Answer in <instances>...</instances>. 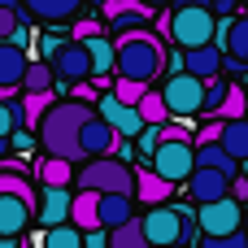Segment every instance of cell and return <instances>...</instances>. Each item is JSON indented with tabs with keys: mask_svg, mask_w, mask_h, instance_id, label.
Wrapping results in <instances>:
<instances>
[{
	"mask_svg": "<svg viewBox=\"0 0 248 248\" xmlns=\"http://www.w3.org/2000/svg\"><path fill=\"white\" fill-rule=\"evenodd\" d=\"M87 113H92V105H83V100H52V105L44 109V118L35 122L39 148H44L48 157H61V161L83 157V153H78V126L87 122Z\"/></svg>",
	"mask_w": 248,
	"mask_h": 248,
	"instance_id": "obj_1",
	"label": "cell"
},
{
	"mask_svg": "<svg viewBox=\"0 0 248 248\" xmlns=\"http://www.w3.org/2000/svg\"><path fill=\"white\" fill-rule=\"evenodd\" d=\"M161 65H166V48H161V39L153 35V31H126V35H118L113 39V70H118V78H131V83H153L157 74H161Z\"/></svg>",
	"mask_w": 248,
	"mask_h": 248,
	"instance_id": "obj_2",
	"label": "cell"
},
{
	"mask_svg": "<svg viewBox=\"0 0 248 248\" xmlns=\"http://www.w3.org/2000/svg\"><path fill=\"white\" fill-rule=\"evenodd\" d=\"M166 31H170V39L187 52V48H201V44H214V31H218V17H214V9L209 4H201V0H183L170 17H166Z\"/></svg>",
	"mask_w": 248,
	"mask_h": 248,
	"instance_id": "obj_3",
	"label": "cell"
},
{
	"mask_svg": "<svg viewBox=\"0 0 248 248\" xmlns=\"http://www.w3.org/2000/svg\"><path fill=\"white\" fill-rule=\"evenodd\" d=\"M78 192H100V196H131V166L118 157H96L78 170Z\"/></svg>",
	"mask_w": 248,
	"mask_h": 248,
	"instance_id": "obj_4",
	"label": "cell"
},
{
	"mask_svg": "<svg viewBox=\"0 0 248 248\" xmlns=\"http://www.w3.org/2000/svg\"><path fill=\"white\" fill-rule=\"evenodd\" d=\"M148 170H153L157 179H166L170 187L187 183V174L196 170V161H192V140H161V144L153 148V157H148Z\"/></svg>",
	"mask_w": 248,
	"mask_h": 248,
	"instance_id": "obj_5",
	"label": "cell"
},
{
	"mask_svg": "<svg viewBox=\"0 0 248 248\" xmlns=\"http://www.w3.org/2000/svg\"><path fill=\"white\" fill-rule=\"evenodd\" d=\"M201 92H205V78H192V74L174 70L157 96H161L170 118H192V113H201Z\"/></svg>",
	"mask_w": 248,
	"mask_h": 248,
	"instance_id": "obj_6",
	"label": "cell"
},
{
	"mask_svg": "<svg viewBox=\"0 0 248 248\" xmlns=\"http://www.w3.org/2000/svg\"><path fill=\"white\" fill-rule=\"evenodd\" d=\"M48 70H52V78H61V83H87V78H92L87 48H83L78 39H61V44L52 48V61H48Z\"/></svg>",
	"mask_w": 248,
	"mask_h": 248,
	"instance_id": "obj_7",
	"label": "cell"
},
{
	"mask_svg": "<svg viewBox=\"0 0 248 248\" xmlns=\"http://www.w3.org/2000/svg\"><path fill=\"white\" fill-rule=\"evenodd\" d=\"M140 231H144L148 248H170V244L183 240V218H179V209H170V205H153V209L144 214Z\"/></svg>",
	"mask_w": 248,
	"mask_h": 248,
	"instance_id": "obj_8",
	"label": "cell"
},
{
	"mask_svg": "<svg viewBox=\"0 0 248 248\" xmlns=\"http://www.w3.org/2000/svg\"><path fill=\"white\" fill-rule=\"evenodd\" d=\"M196 222H201L205 235H235L240 231V201L222 196V201L196 205Z\"/></svg>",
	"mask_w": 248,
	"mask_h": 248,
	"instance_id": "obj_9",
	"label": "cell"
},
{
	"mask_svg": "<svg viewBox=\"0 0 248 248\" xmlns=\"http://www.w3.org/2000/svg\"><path fill=\"white\" fill-rule=\"evenodd\" d=\"M96 118H100L118 140H135V135H140V126H144V122H140V113H135L131 105H118L113 96H100V100H96Z\"/></svg>",
	"mask_w": 248,
	"mask_h": 248,
	"instance_id": "obj_10",
	"label": "cell"
},
{
	"mask_svg": "<svg viewBox=\"0 0 248 248\" xmlns=\"http://www.w3.org/2000/svg\"><path fill=\"white\" fill-rule=\"evenodd\" d=\"M113 148H118V135H113V131L96 118V109H92L87 122L78 126V153H83V157H109Z\"/></svg>",
	"mask_w": 248,
	"mask_h": 248,
	"instance_id": "obj_11",
	"label": "cell"
},
{
	"mask_svg": "<svg viewBox=\"0 0 248 248\" xmlns=\"http://www.w3.org/2000/svg\"><path fill=\"white\" fill-rule=\"evenodd\" d=\"M214 44H222V48H227V52H222L227 61L248 65V17H227V22H218Z\"/></svg>",
	"mask_w": 248,
	"mask_h": 248,
	"instance_id": "obj_12",
	"label": "cell"
},
{
	"mask_svg": "<svg viewBox=\"0 0 248 248\" xmlns=\"http://www.w3.org/2000/svg\"><path fill=\"white\" fill-rule=\"evenodd\" d=\"M222 65H227V57L218 44H201V48L183 52V74H192V78H218Z\"/></svg>",
	"mask_w": 248,
	"mask_h": 248,
	"instance_id": "obj_13",
	"label": "cell"
},
{
	"mask_svg": "<svg viewBox=\"0 0 248 248\" xmlns=\"http://www.w3.org/2000/svg\"><path fill=\"white\" fill-rule=\"evenodd\" d=\"M227 183H231L227 174L196 166V170L187 174V196H192L196 205H209V201H222V196H227Z\"/></svg>",
	"mask_w": 248,
	"mask_h": 248,
	"instance_id": "obj_14",
	"label": "cell"
},
{
	"mask_svg": "<svg viewBox=\"0 0 248 248\" xmlns=\"http://www.w3.org/2000/svg\"><path fill=\"white\" fill-rule=\"evenodd\" d=\"M22 9H26L35 22H44V26H61V22L78 17L83 0H22Z\"/></svg>",
	"mask_w": 248,
	"mask_h": 248,
	"instance_id": "obj_15",
	"label": "cell"
},
{
	"mask_svg": "<svg viewBox=\"0 0 248 248\" xmlns=\"http://www.w3.org/2000/svg\"><path fill=\"white\" fill-rule=\"evenodd\" d=\"M131 214H135L131 196H96V227L100 231H113V227L131 222Z\"/></svg>",
	"mask_w": 248,
	"mask_h": 248,
	"instance_id": "obj_16",
	"label": "cell"
},
{
	"mask_svg": "<svg viewBox=\"0 0 248 248\" xmlns=\"http://www.w3.org/2000/svg\"><path fill=\"white\" fill-rule=\"evenodd\" d=\"M31 214H35V205H26L22 196H0V235L17 240L31 227Z\"/></svg>",
	"mask_w": 248,
	"mask_h": 248,
	"instance_id": "obj_17",
	"label": "cell"
},
{
	"mask_svg": "<svg viewBox=\"0 0 248 248\" xmlns=\"http://www.w3.org/2000/svg\"><path fill=\"white\" fill-rule=\"evenodd\" d=\"M131 192H135L140 201H148V205H166L174 187H170L166 179H157L153 170H131Z\"/></svg>",
	"mask_w": 248,
	"mask_h": 248,
	"instance_id": "obj_18",
	"label": "cell"
},
{
	"mask_svg": "<svg viewBox=\"0 0 248 248\" xmlns=\"http://www.w3.org/2000/svg\"><path fill=\"white\" fill-rule=\"evenodd\" d=\"M26 48H13L9 39H0V87L4 92H13L17 83H22V70H26Z\"/></svg>",
	"mask_w": 248,
	"mask_h": 248,
	"instance_id": "obj_19",
	"label": "cell"
},
{
	"mask_svg": "<svg viewBox=\"0 0 248 248\" xmlns=\"http://www.w3.org/2000/svg\"><path fill=\"white\" fill-rule=\"evenodd\" d=\"M218 148L244 166V157H248V122H244V118H231V122H222V131H218Z\"/></svg>",
	"mask_w": 248,
	"mask_h": 248,
	"instance_id": "obj_20",
	"label": "cell"
},
{
	"mask_svg": "<svg viewBox=\"0 0 248 248\" xmlns=\"http://www.w3.org/2000/svg\"><path fill=\"white\" fill-rule=\"evenodd\" d=\"M78 44L87 48V61H92V78L109 83V70H113V44H109V35H92V39H78Z\"/></svg>",
	"mask_w": 248,
	"mask_h": 248,
	"instance_id": "obj_21",
	"label": "cell"
},
{
	"mask_svg": "<svg viewBox=\"0 0 248 248\" xmlns=\"http://www.w3.org/2000/svg\"><path fill=\"white\" fill-rule=\"evenodd\" d=\"M192 161H196V166H205V170H218V174H227V179H235V174H240V161H235V157H227L218 144H192Z\"/></svg>",
	"mask_w": 248,
	"mask_h": 248,
	"instance_id": "obj_22",
	"label": "cell"
},
{
	"mask_svg": "<svg viewBox=\"0 0 248 248\" xmlns=\"http://www.w3.org/2000/svg\"><path fill=\"white\" fill-rule=\"evenodd\" d=\"M96 196L100 192H78V196H70V227L74 231H100L96 227Z\"/></svg>",
	"mask_w": 248,
	"mask_h": 248,
	"instance_id": "obj_23",
	"label": "cell"
},
{
	"mask_svg": "<svg viewBox=\"0 0 248 248\" xmlns=\"http://www.w3.org/2000/svg\"><path fill=\"white\" fill-rule=\"evenodd\" d=\"M65 214H70V192L65 187H48L44 192V205H39V222L44 227H57V222H65Z\"/></svg>",
	"mask_w": 248,
	"mask_h": 248,
	"instance_id": "obj_24",
	"label": "cell"
},
{
	"mask_svg": "<svg viewBox=\"0 0 248 248\" xmlns=\"http://www.w3.org/2000/svg\"><path fill=\"white\" fill-rule=\"evenodd\" d=\"M35 170H39L44 187H65L74 179V161H61V157H44V161H35Z\"/></svg>",
	"mask_w": 248,
	"mask_h": 248,
	"instance_id": "obj_25",
	"label": "cell"
},
{
	"mask_svg": "<svg viewBox=\"0 0 248 248\" xmlns=\"http://www.w3.org/2000/svg\"><path fill=\"white\" fill-rule=\"evenodd\" d=\"M22 92H52V70H48V61H26V70H22V83H17Z\"/></svg>",
	"mask_w": 248,
	"mask_h": 248,
	"instance_id": "obj_26",
	"label": "cell"
},
{
	"mask_svg": "<svg viewBox=\"0 0 248 248\" xmlns=\"http://www.w3.org/2000/svg\"><path fill=\"white\" fill-rule=\"evenodd\" d=\"M105 248H148V240H144L140 222L131 218V222H122V227H113V231L105 235Z\"/></svg>",
	"mask_w": 248,
	"mask_h": 248,
	"instance_id": "obj_27",
	"label": "cell"
},
{
	"mask_svg": "<svg viewBox=\"0 0 248 248\" xmlns=\"http://www.w3.org/2000/svg\"><path fill=\"white\" fill-rule=\"evenodd\" d=\"M135 113H140V122H144V126H161V122L170 118V113H166V105H161V96H157V92H148V87H144V96L135 100Z\"/></svg>",
	"mask_w": 248,
	"mask_h": 248,
	"instance_id": "obj_28",
	"label": "cell"
},
{
	"mask_svg": "<svg viewBox=\"0 0 248 248\" xmlns=\"http://www.w3.org/2000/svg\"><path fill=\"white\" fill-rule=\"evenodd\" d=\"M39 248H83V231H74L70 222H57V227L44 231Z\"/></svg>",
	"mask_w": 248,
	"mask_h": 248,
	"instance_id": "obj_29",
	"label": "cell"
},
{
	"mask_svg": "<svg viewBox=\"0 0 248 248\" xmlns=\"http://www.w3.org/2000/svg\"><path fill=\"white\" fill-rule=\"evenodd\" d=\"M48 105H52V92H26V100H22V109H17V113H22V122H26V126H35V122L44 118V109H48Z\"/></svg>",
	"mask_w": 248,
	"mask_h": 248,
	"instance_id": "obj_30",
	"label": "cell"
},
{
	"mask_svg": "<svg viewBox=\"0 0 248 248\" xmlns=\"http://www.w3.org/2000/svg\"><path fill=\"white\" fill-rule=\"evenodd\" d=\"M214 118H222V122L244 118V87H240V83H227V96H222V105H218Z\"/></svg>",
	"mask_w": 248,
	"mask_h": 248,
	"instance_id": "obj_31",
	"label": "cell"
},
{
	"mask_svg": "<svg viewBox=\"0 0 248 248\" xmlns=\"http://www.w3.org/2000/svg\"><path fill=\"white\" fill-rule=\"evenodd\" d=\"M227 96V78H205V92H201V113H218Z\"/></svg>",
	"mask_w": 248,
	"mask_h": 248,
	"instance_id": "obj_32",
	"label": "cell"
},
{
	"mask_svg": "<svg viewBox=\"0 0 248 248\" xmlns=\"http://www.w3.org/2000/svg\"><path fill=\"white\" fill-rule=\"evenodd\" d=\"M0 196H22L26 205H35L31 179H22V174H0Z\"/></svg>",
	"mask_w": 248,
	"mask_h": 248,
	"instance_id": "obj_33",
	"label": "cell"
},
{
	"mask_svg": "<svg viewBox=\"0 0 248 248\" xmlns=\"http://www.w3.org/2000/svg\"><path fill=\"white\" fill-rule=\"evenodd\" d=\"M109 96H113V100H118V105H131V109H135V100H140V96H144V83H131V78H118V83H113V92H109Z\"/></svg>",
	"mask_w": 248,
	"mask_h": 248,
	"instance_id": "obj_34",
	"label": "cell"
},
{
	"mask_svg": "<svg viewBox=\"0 0 248 248\" xmlns=\"http://www.w3.org/2000/svg\"><path fill=\"white\" fill-rule=\"evenodd\" d=\"M17 126H22V113H17V105L0 100V135H13Z\"/></svg>",
	"mask_w": 248,
	"mask_h": 248,
	"instance_id": "obj_35",
	"label": "cell"
},
{
	"mask_svg": "<svg viewBox=\"0 0 248 248\" xmlns=\"http://www.w3.org/2000/svg\"><path fill=\"white\" fill-rule=\"evenodd\" d=\"M201 248H248V240H244V231H235V235H205Z\"/></svg>",
	"mask_w": 248,
	"mask_h": 248,
	"instance_id": "obj_36",
	"label": "cell"
},
{
	"mask_svg": "<svg viewBox=\"0 0 248 248\" xmlns=\"http://www.w3.org/2000/svg\"><path fill=\"white\" fill-rule=\"evenodd\" d=\"M135 148H140V153H144V161H148V157H153V148H157V126H140Z\"/></svg>",
	"mask_w": 248,
	"mask_h": 248,
	"instance_id": "obj_37",
	"label": "cell"
},
{
	"mask_svg": "<svg viewBox=\"0 0 248 248\" xmlns=\"http://www.w3.org/2000/svg\"><path fill=\"white\" fill-rule=\"evenodd\" d=\"M218 131H222V118H214V122H205V126L196 131V140H192V144H218Z\"/></svg>",
	"mask_w": 248,
	"mask_h": 248,
	"instance_id": "obj_38",
	"label": "cell"
},
{
	"mask_svg": "<svg viewBox=\"0 0 248 248\" xmlns=\"http://www.w3.org/2000/svg\"><path fill=\"white\" fill-rule=\"evenodd\" d=\"M22 22V13L17 9H0V39H9V31Z\"/></svg>",
	"mask_w": 248,
	"mask_h": 248,
	"instance_id": "obj_39",
	"label": "cell"
},
{
	"mask_svg": "<svg viewBox=\"0 0 248 248\" xmlns=\"http://www.w3.org/2000/svg\"><path fill=\"white\" fill-rule=\"evenodd\" d=\"M100 35V22H74V39H92Z\"/></svg>",
	"mask_w": 248,
	"mask_h": 248,
	"instance_id": "obj_40",
	"label": "cell"
},
{
	"mask_svg": "<svg viewBox=\"0 0 248 248\" xmlns=\"http://www.w3.org/2000/svg\"><path fill=\"white\" fill-rule=\"evenodd\" d=\"M83 248H105V231H83Z\"/></svg>",
	"mask_w": 248,
	"mask_h": 248,
	"instance_id": "obj_41",
	"label": "cell"
},
{
	"mask_svg": "<svg viewBox=\"0 0 248 248\" xmlns=\"http://www.w3.org/2000/svg\"><path fill=\"white\" fill-rule=\"evenodd\" d=\"M74 100H83V105H92V100H96V92H92L87 83H74Z\"/></svg>",
	"mask_w": 248,
	"mask_h": 248,
	"instance_id": "obj_42",
	"label": "cell"
},
{
	"mask_svg": "<svg viewBox=\"0 0 248 248\" xmlns=\"http://www.w3.org/2000/svg\"><path fill=\"white\" fill-rule=\"evenodd\" d=\"M9 153H13V148H9V135H0V161H4Z\"/></svg>",
	"mask_w": 248,
	"mask_h": 248,
	"instance_id": "obj_43",
	"label": "cell"
},
{
	"mask_svg": "<svg viewBox=\"0 0 248 248\" xmlns=\"http://www.w3.org/2000/svg\"><path fill=\"white\" fill-rule=\"evenodd\" d=\"M0 248H22V244H17L13 235H0Z\"/></svg>",
	"mask_w": 248,
	"mask_h": 248,
	"instance_id": "obj_44",
	"label": "cell"
},
{
	"mask_svg": "<svg viewBox=\"0 0 248 248\" xmlns=\"http://www.w3.org/2000/svg\"><path fill=\"white\" fill-rule=\"evenodd\" d=\"M0 9H17L22 13V0H0Z\"/></svg>",
	"mask_w": 248,
	"mask_h": 248,
	"instance_id": "obj_45",
	"label": "cell"
},
{
	"mask_svg": "<svg viewBox=\"0 0 248 248\" xmlns=\"http://www.w3.org/2000/svg\"><path fill=\"white\" fill-rule=\"evenodd\" d=\"M140 4H144V9H161L166 0H140Z\"/></svg>",
	"mask_w": 248,
	"mask_h": 248,
	"instance_id": "obj_46",
	"label": "cell"
},
{
	"mask_svg": "<svg viewBox=\"0 0 248 248\" xmlns=\"http://www.w3.org/2000/svg\"><path fill=\"white\" fill-rule=\"evenodd\" d=\"M170 248H183V244H170Z\"/></svg>",
	"mask_w": 248,
	"mask_h": 248,
	"instance_id": "obj_47",
	"label": "cell"
}]
</instances>
